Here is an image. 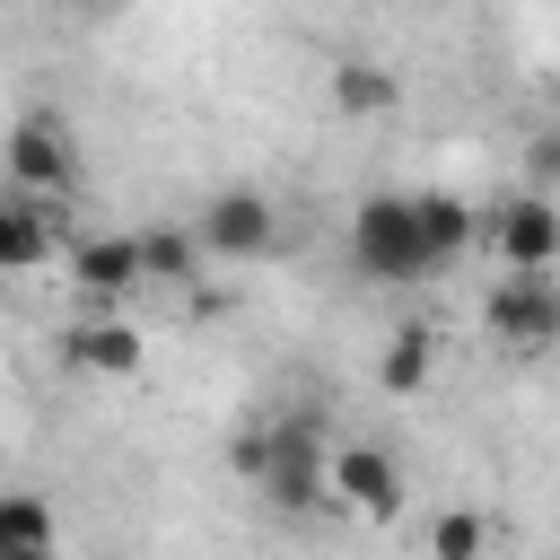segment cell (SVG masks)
I'll return each instance as SVG.
<instances>
[{
  "label": "cell",
  "mask_w": 560,
  "mask_h": 560,
  "mask_svg": "<svg viewBox=\"0 0 560 560\" xmlns=\"http://www.w3.org/2000/svg\"><path fill=\"white\" fill-rule=\"evenodd\" d=\"M236 455L254 464L262 499H271V508H289V516H306V508H324V499H332V455H324V438H315V420H306V411L271 420V429H262V438H245Z\"/></svg>",
  "instance_id": "1"
},
{
  "label": "cell",
  "mask_w": 560,
  "mask_h": 560,
  "mask_svg": "<svg viewBox=\"0 0 560 560\" xmlns=\"http://www.w3.org/2000/svg\"><path fill=\"white\" fill-rule=\"evenodd\" d=\"M350 262L368 280H420V271H438L429 228H420V192H368L350 210Z\"/></svg>",
  "instance_id": "2"
},
{
  "label": "cell",
  "mask_w": 560,
  "mask_h": 560,
  "mask_svg": "<svg viewBox=\"0 0 560 560\" xmlns=\"http://www.w3.org/2000/svg\"><path fill=\"white\" fill-rule=\"evenodd\" d=\"M481 332L508 350H560V280L551 271H508L481 289Z\"/></svg>",
  "instance_id": "3"
},
{
  "label": "cell",
  "mask_w": 560,
  "mask_h": 560,
  "mask_svg": "<svg viewBox=\"0 0 560 560\" xmlns=\"http://www.w3.org/2000/svg\"><path fill=\"white\" fill-rule=\"evenodd\" d=\"M481 245L499 254V271H560V201L508 192L499 210H481Z\"/></svg>",
  "instance_id": "4"
},
{
  "label": "cell",
  "mask_w": 560,
  "mask_h": 560,
  "mask_svg": "<svg viewBox=\"0 0 560 560\" xmlns=\"http://www.w3.org/2000/svg\"><path fill=\"white\" fill-rule=\"evenodd\" d=\"M192 236H201V254H219V262H254V254H271V245H280V210H271L254 184H228V192H210V201H201Z\"/></svg>",
  "instance_id": "5"
},
{
  "label": "cell",
  "mask_w": 560,
  "mask_h": 560,
  "mask_svg": "<svg viewBox=\"0 0 560 560\" xmlns=\"http://www.w3.org/2000/svg\"><path fill=\"white\" fill-rule=\"evenodd\" d=\"M332 499L359 516H402V464L385 446H341L332 455Z\"/></svg>",
  "instance_id": "6"
},
{
  "label": "cell",
  "mask_w": 560,
  "mask_h": 560,
  "mask_svg": "<svg viewBox=\"0 0 560 560\" xmlns=\"http://www.w3.org/2000/svg\"><path fill=\"white\" fill-rule=\"evenodd\" d=\"M9 184H18V192H35V201L79 184V158H70V140H61L44 114H35V122H18V140H9Z\"/></svg>",
  "instance_id": "7"
},
{
  "label": "cell",
  "mask_w": 560,
  "mask_h": 560,
  "mask_svg": "<svg viewBox=\"0 0 560 560\" xmlns=\"http://www.w3.org/2000/svg\"><path fill=\"white\" fill-rule=\"evenodd\" d=\"M61 359L88 368V376H140V324H122V315H79V324H61Z\"/></svg>",
  "instance_id": "8"
},
{
  "label": "cell",
  "mask_w": 560,
  "mask_h": 560,
  "mask_svg": "<svg viewBox=\"0 0 560 560\" xmlns=\"http://www.w3.org/2000/svg\"><path fill=\"white\" fill-rule=\"evenodd\" d=\"M70 280H79L96 306L131 298V289L149 280V262H140V236H88V245H70Z\"/></svg>",
  "instance_id": "9"
},
{
  "label": "cell",
  "mask_w": 560,
  "mask_h": 560,
  "mask_svg": "<svg viewBox=\"0 0 560 560\" xmlns=\"http://www.w3.org/2000/svg\"><path fill=\"white\" fill-rule=\"evenodd\" d=\"M429 368H438V332H429V324H402V332L385 341V359H376V385H385L394 402H411V394L429 385Z\"/></svg>",
  "instance_id": "10"
},
{
  "label": "cell",
  "mask_w": 560,
  "mask_h": 560,
  "mask_svg": "<svg viewBox=\"0 0 560 560\" xmlns=\"http://www.w3.org/2000/svg\"><path fill=\"white\" fill-rule=\"evenodd\" d=\"M394 70L385 61H341L332 70V114H350V122H368V114H394Z\"/></svg>",
  "instance_id": "11"
},
{
  "label": "cell",
  "mask_w": 560,
  "mask_h": 560,
  "mask_svg": "<svg viewBox=\"0 0 560 560\" xmlns=\"http://www.w3.org/2000/svg\"><path fill=\"white\" fill-rule=\"evenodd\" d=\"M44 254H52V219H44L35 192H18V201L0 210V262H9V271H35Z\"/></svg>",
  "instance_id": "12"
},
{
  "label": "cell",
  "mask_w": 560,
  "mask_h": 560,
  "mask_svg": "<svg viewBox=\"0 0 560 560\" xmlns=\"http://www.w3.org/2000/svg\"><path fill=\"white\" fill-rule=\"evenodd\" d=\"M420 228H429V254L438 262H455L464 245H481V210L455 201V192H420Z\"/></svg>",
  "instance_id": "13"
},
{
  "label": "cell",
  "mask_w": 560,
  "mask_h": 560,
  "mask_svg": "<svg viewBox=\"0 0 560 560\" xmlns=\"http://www.w3.org/2000/svg\"><path fill=\"white\" fill-rule=\"evenodd\" d=\"M0 560H52V516L44 499H0Z\"/></svg>",
  "instance_id": "14"
},
{
  "label": "cell",
  "mask_w": 560,
  "mask_h": 560,
  "mask_svg": "<svg viewBox=\"0 0 560 560\" xmlns=\"http://www.w3.org/2000/svg\"><path fill=\"white\" fill-rule=\"evenodd\" d=\"M429 560H490V516L481 508H438L429 516Z\"/></svg>",
  "instance_id": "15"
},
{
  "label": "cell",
  "mask_w": 560,
  "mask_h": 560,
  "mask_svg": "<svg viewBox=\"0 0 560 560\" xmlns=\"http://www.w3.org/2000/svg\"><path fill=\"white\" fill-rule=\"evenodd\" d=\"M140 262H149V280H192L201 236H184V228H149V236H140Z\"/></svg>",
  "instance_id": "16"
},
{
  "label": "cell",
  "mask_w": 560,
  "mask_h": 560,
  "mask_svg": "<svg viewBox=\"0 0 560 560\" xmlns=\"http://www.w3.org/2000/svg\"><path fill=\"white\" fill-rule=\"evenodd\" d=\"M534 175H542V184L560 175V140H542V149H534Z\"/></svg>",
  "instance_id": "17"
},
{
  "label": "cell",
  "mask_w": 560,
  "mask_h": 560,
  "mask_svg": "<svg viewBox=\"0 0 560 560\" xmlns=\"http://www.w3.org/2000/svg\"><path fill=\"white\" fill-rule=\"evenodd\" d=\"M70 9H105V0H70Z\"/></svg>",
  "instance_id": "18"
}]
</instances>
